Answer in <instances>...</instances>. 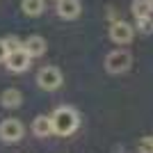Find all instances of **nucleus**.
Here are the masks:
<instances>
[{
  "label": "nucleus",
  "instance_id": "5",
  "mask_svg": "<svg viewBox=\"0 0 153 153\" xmlns=\"http://www.w3.org/2000/svg\"><path fill=\"white\" fill-rule=\"evenodd\" d=\"M135 37V30L130 23H126V21H114L112 25H110V39L114 41V44L123 46V44H130Z\"/></svg>",
  "mask_w": 153,
  "mask_h": 153
},
{
  "label": "nucleus",
  "instance_id": "4",
  "mask_svg": "<svg viewBox=\"0 0 153 153\" xmlns=\"http://www.w3.org/2000/svg\"><path fill=\"white\" fill-rule=\"evenodd\" d=\"M23 133L25 128L19 119H5L0 123V140L7 142V144H14V142H21L23 140Z\"/></svg>",
  "mask_w": 153,
  "mask_h": 153
},
{
  "label": "nucleus",
  "instance_id": "9",
  "mask_svg": "<svg viewBox=\"0 0 153 153\" xmlns=\"http://www.w3.org/2000/svg\"><path fill=\"white\" fill-rule=\"evenodd\" d=\"M32 133L37 135V137H48V135H53V123H51V117L39 114L37 119L32 121Z\"/></svg>",
  "mask_w": 153,
  "mask_h": 153
},
{
  "label": "nucleus",
  "instance_id": "11",
  "mask_svg": "<svg viewBox=\"0 0 153 153\" xmlns=\"http://www.w3.org/2000/svg\"><path fill=\"white\" fill-rule=\"evenodd\" d=\"M21 9L25 12V16H41L44 9H46V2L44 0H23Z\"/></svg>",
  "mask_w": 153,
  "mask_h": 153
},
{
  "label": "nucleus",
  "instance_id": "6",
  "mask_svg": "<svg viewBox=\"0 0 153 153\" xmlns=\"http://www.w3.org/2000/svg\"><path fill=\"white\" fill-rule=\"evenodd\" d=\"M30 55H27L23 48H19V51H12L9 55H7L5 64H7V69L12 71V73H23V71L30 69Z\"/></svg>",
  "mask_w": 153,
  "mask_h": 153
},
{
  "label": "nucleus",
  "instance_id": "16",
  "mask_svg": "<svg viewBox=\"0 0 153 153\" xmlns=\"http://www.w3.org/2000/svg\"><path fill=\"white\" fill-rule=\"evenodd\" d=\"M7 55H9V51H7V44H5V39H0V62H5Z\"/></svg>",
  "mask_w": 153,
  "mask_h": 153
},
{
  "label": "nucleus",
  "instance_id": "13",
  "mask_svg": "<svg viewBox=\"0 0 153 153\" xmlns=\"http://www.w3.org/2000/svg\"><path fill=\"white\" fill-rule=\"evenodd\" d=\"M140 34H153V16H146V19H137L135 21V27Z\"/></svg>",
  "mask_w": 153,
  "mask_h": 153
},
{
  "label": "nucleus",
  "instance_id": "12",
  "mask_svg": "<svg viewBox=\"0 0 153 153\" xmlns=\"http://www.w3.org/2000/svg\"><path fill=\"white\" fill-rule=\"evenodd\" d=\"M0 101H2V105L5 108H19L21 103H23V96H21L19 89H5L2 91V96H0Z\"/></svg>",
  "mask_w": 153,
  "mask_h": 153
},
{
  "label": "nucleus",
  "instance_id": "10",
  "mask_svg": "<svg viewBox=\"0 0 153 153\" xmlns=\"http://www.w3.org/2000/svg\"><path fill=\"white\" fill-rule=\"evenodd\" d=\"M130 12H133L135 19H146V16H153V0H133Z\"/></svg>",
  "mask_w": 153,
  "mask_h": 153
},
{
  "label": "nucleus",
  "instance_id": "14",
  "mask_svg": "<svg viewBox=\"0 0 153 153\" xmlns=\"http://www.w3.org/2000/svg\"><path fill=\"white\" fill-rule=\"evenodd\" d=\"M5 44H7V51H19V48H23V41H21L19 37H5Z\"/></svg>",
  "mask_w": 153,
  "mask_h": 153
},
{
  "label": "nucleus",
  "instance_id": "15",
  "mask_svg": "<svg viewBox=\"0 0 153 153\" xmlns=\"http://www.w3.org/2000/svg\"><path fill=\"white\" fill-rule=\"evenodd\" d=\"M140 153H153V137H144L140 142Z\"/></svg>",
  "mask_w": 153,
  "mask_h": 153
},
{
  "label": "nucleus",
  "instance_id": "3",
  "mask_svg": "<svg viewBox=\"0 0 153 153\" xmlns=\"http://www.w3.org/2000/svg\"><path fill=\"white\" fill-rule=\"evenodd\" d=\"M37 82L44 91H55L62 85V71L57 66H44L37 76Z\"/></svg>",
  "mask_w": 153,
  "mask_h": 153
},
{
  "label": "nucleus",
  "instance_id": "1",
  "mask_svg": "<svg viewBox=\"0 0 153 153\" xmlns=\"http://www.w3.org/2000/svg\"><path fill=\"white\" fill-rule=\"evenodd\" d=\"M51 123H53V133L55 135L69 137V135H73L78 130V126H80V114H78L73 108H69V105H62V108H57L53 112Z\"/></svg>",
  "mask_w": 153,
  "mask_h": 153
},
{
  "label": "nucleus",
  "instance_id": "2",
  "mask_svg": "<svg viewBox=\"0 0 153 153\" xmlns=\"http://www.w3.org/2000/svg\"><path fill=\"white\" fill-rule=\"evenodd\" d=\"M130 64H133V57H130V53L126 48H117V51L108 53V57H105V71L108 73H123V71L130 69Z\"/></svg>",
  "mask_w": 153,
  "mask_h": 153
},
{
  "label": "nucleus",
  "instance_id": "8",
  "mask_svg": "<svg viewBox=\"0 0 153 153\" xmlns=\"http://www.w3.org/2000/svg\"><path fill=\"white\" fill-rule=\"evenodd\" d=\"M46 39L44 37H39V34H32V37H27L25 41H23V51L30 55V57H41L46 53Z\"/></svg>",
  "mask_w": 153,
  "mask_h": 153
},
{
  "label": "nucleus",
  "instance_id": "7",
  "mask_svg": "<svg viewBox=\"0 0 153 153\" xmlns=\"http://www.w3.org/2000/svg\"><path fill=\"white\" fill-rule=\"evenodd\" d=\"M82 12V5L80 0H57V14L62 16L64 21H73L80 16Z\"/></svg>",
  "mask_w": 153,
  "mask_h": 153
}]
</instances>
